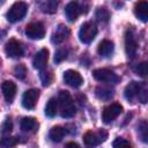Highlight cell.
I'll return each mask as SVG.
<instances>
[{
  "label": "cell",
  "instance_id": "obj_17",
  "mask_svg": "<svg viewBox=\"0 0 148 148\" xmlns=\"http://www.w3.org/2000/svg\"><path fill=\"white\" fill-rule=\"evenodd\" d=\"M69 36V29L66 27V25H62V24H59L58 28L56 29V31L52 34V43L54 44H59L61 42H64L67 37Z\"/></svg>",
  "mask_w": 148,
  "mask_h": 148
},
{
  "label": "cell",
  "instance_id": "obj_24",
  "mask_svg": "<svg viewBox=\"0 0 148 148\" xmlns=\"http://www.w3.org/2000/svg\"><path fill=\"white\" fill-rule=\"evenodd\" d=\"M96 18L99 21V22H108L109 18H110V12L105 8V7H99L96 9Z\"/></svg>",
  "mask_w": 148,
  "mask_h": 148
},
{
  "label": "cell",
  "instance_id": "obj_21",
  "mask_svg": "<svg viewBox=\"0 0 148 148\" xmlns=\"http://www.w3.org/2000/svg\"><path fill=\"white\" fill-rule=\"evenodd\" d=\"M57 110H58V101L56 98L51 97L45 105V114L47 117L52 118L57 114Z\"/></svg>",
  "mask_w": 148,
  "mask_h": 148
},
{
  "label": "cell",
  "instance_id": "obj_32",
  "mask_svg": "<svg viewBox=\"0 0 148 148\" xmlns=\"http://www.w3.org/2000/svg\"><path fill=\"white\" fill-rule=\"evenodd\" d=\"M40 80H42L44 86H49L50 82H51V75L47 72L43 71V72H40Z\"/></svg>",
  "mask_w": 148,
  "mask_h": 148
},
{
  "label": "cell",
  "instance_id": "obj_31",
  "mask_svg": "<svg viewBox=\"0 0 148 148\" xmlns=\"http://www.w3.org/2000/svg\"><path fill=\"white\" fill-rule=\"evenodd\" d=\"M12 128H13V124H12V120L9 119V118H6L5 120H3V123H2V125H1V133L2 134H7V133H9L10 131H12Z\"/></svg>",
  "mask_w": 148,
  "mask_h": 148
},
{
  "label": "cell",
  "instance_id": "obj_19",
  "mask_svg": "<svg viewBox=\"0 0 148 148\" xmlns=\"http://www.w3.org/2000/svg\"><path fill=\"white\" fill-rule=\"evenodd\" d=\"M40 10L43 13L46 14H53L57 12V7H58V1L56 0H45V1H40L38 3Z\"/></svg>",
  "mask_w": 148,
  "mask_h": 148
},
{
  "label": "cell",
  "instance_id": "obj_22",
  "mask_svg": "<svg viewBox=\"0 0 148 148\" xmlns=\"http://www.w3.org/2000/svg\"><path fill=\"white\" fill-rule=\"evenodd\" d=\"M95 94L99 99H105L106 101V99H110L113 96V90L111 88H108V87H97L96 90H95Z\"/></svg>",
  "mask_w": 148,
  "mask_h": 148
},
{
  "label": "cell",
  "instance_id": "obj_28",
  "mask_svg": "<svg viewBox=\"0 0 148 148\" xmlns=\"http://www.w3.org/2000/svg\"><path fill=\"white\" fill-rule=\"evenodd\" d=\"M67 50L66 49H59L57 52H56V54H54V62H57V64H59V62H61L62 60H65L66 58H67Z\"/></svg>",
  "mask_w": 148,
  "mask_h": 148
},
{
  "label": "cell",
  "instance_id": "obj_26",
  "mask_svg": "<svg viewBox=\"0 0 148 148\" xmlns=\"http://www.w3.org/2000/svg\"><path fill=\"white\" fill-rule=\"evenodd\" d=\"M112 147H113V148H132V145H131L130 141H127L126 139L118 138V139H116V140L113 141Z\"/></svg>",
  "mask_w": 148,
  "mask_h": 148
},
{
  "label": "cell",
  "instance_id": "obj_10",
  "mask_svg": "<svg viewBox=\"0 0 148 148\" xmlns=\"http://www.w3.org/2000/svg\"><path fill=\"white\" fill-rule=\"evenodd\" d=\"M64 81L65 83H67L68 86L73 87V88H79L82 83H83V79L81 76V74L76 71L73 69H68L64 73Z\"/></svg>",
  "mask_w": 148,
  "mask_h": 148
},
{
  "label": "cell",
  "instance_id": "obj_33",
  "mask_svg": "<svg viewBox=\"0 0 148 148\" xmlns=\"http://www.w3.org/2000/svg\"><path fill=\"white\" fill-rule=\"evenodd\" d=\"M138 98L141 101V103H146V102H147V88H146V86H145V84H142V87H141V90H140V92H139Z\"/></svg>",
  "mask_w": 148,
  "mask_h": 148
},
{
  "label": "cell",
  "instance_id": "obj_2",
  "mask_svg": "<svg viewBox=\"0 0 148 148\" xmlns=\"http://www.w3.org/2000/svg\"><path fill=\"white\" fill-rule=\"evenodd\" d=\"M27 12H28V5L25 2H23V1L15 2L7 12V20L12 23L21 21L25 16Z\"/></svg>",
  "mask_w": 148,
  "mask_h": 148
},
{
  "label": "cell",
  "instance_id": "obj_29",
  "mask_svg": "<svg viewBox=\"0 0 148 148\" xmlns=\"http://www.w3.org/2000/svg\"><path fill=\"white\" fill-rule=\"evenodd\" d=\"M147 123L143 120L140 125H139V134H140V136H141V139H142V141L143 142H147L148 141V135H147Z\"/></svg>",
  "mask_w": 148,
  "mask_h": 148
},
{
  "label": "cell",
  "instance_id": "obj_4",
  "mask_svg": "<svg viewBox=\"0 0 148 148\" xmlns=\"http://www.w3.org/2000/svg\"><path fill=\"white\" fill-rule=\"evenodd\" d=\"M105 138H106V132L103 130H101L98 133H95L92 131H88L83 135V142H84L87 148H95L102 141H104Z\"/></svg>",
  "mask_w": 148,
  "mask_h": 148
},
{
  "label": "cell",
  "instance_id": "obj_8",
  "mask_svg": "<svg viewBox=\"0 0 148 148\" xmlns=\"http://www.w3.org/2000/svg\"><path fill=\"white\" fill-rule=\"evenodd\" d=\"M125 51L128 58H133L138 51V43L131 30H127L125 34Z\"/></svg>",
  "mask_w": 148,
  "mask_h": 148
},
{
  "label": "cell",
  "instance_id": "obj_34",
  "mask_svg": "<svg viewBox=\"0 0 148 148\" xmlns=\"http://www.w3.org/2000/svg\"><path fill=\"white\" fill-rule=\"evenodd\" d=\"M65 148H80V146L77 143H75V142H68Z\"/></svg>",
  "mask_w": 148,
  "mask_h": 148
},
{
  "label": "cell",
  "instance_id": "obj_16",
  "mask_svg": "<svg viewBox=\"0 0 148 148\" xmlns=\"http://www.w3.org/2000/svg\"><path fill=\"white\" fill-rule=\"evenodd\" d=\"M134 14L140 21L147 22L148 21V2L147 1L136 2L134 6Z\"/></svg>",
  "mask_w": 148,
  "mask_h": 148
},
{
  "label": "cell",
  "instance_id": "obj_1",
  "mask_svg": "<svg viewBox=\"0 0 148 148\" xmlns=\"http://www.w3.org/2000/svg\"><path fill=\"white\" fill-rule=\"evenodd\" d=\"M58 104L60 109V114L62 118H71L75 114V105L71 95L66 90H61L58 97Z\"/></svg>",
  "mask_w": 148,
  "mask_h": 148
},
{
  "label": "cell",
  "instance_id": "obj_7",
  "mask_svg": "<svg viewBox=\"0 0 148 148\" xmlns=\"http://www.w3.org/2000/svg\"><path fill=\"white\" fill-rule=\"evenodd\" d=\"M25 35L31 39H42L45 35V28L40 22H31L25 27Z\"/></svg>",
  "mask_w": 148,
  "mask_h": 148
},
{
  "label": "cell",
  "instance_id": "obj_23",
  "mask_svg": "<svg viewBox=\"0 0 148 148\" xmlns=\"http://www.w3.org/2000/svg\"><path fill=\"white\" fill-rule=\"evenodd\" d=\"M20 125H21V130L23 132H30V131H32L36 127L37 121L32 117H25V118H23L21 120V124Z\"/></svg>",
  "mask_w": 148,
  "mask_h": 148
},
{
  "label": "cell",
  "instance_id": "obj_9",
  "mask_svg": "<svg viewBox=\"0 0 148 148\" xmlns=\"http://www.w3.org/2000/svg\"><path fill=\"white\" fill-rule=\"evenodd\" d=\"M5 52L9 58H20L23 56V47L17 40L10 39L5 45Z\"/></svg>",
  "mask_w": 148,
  "mask_h": 148
},
{
  "label": "cell",
  "instance_id": "obj_15",
  "mask_svg": "<svg viewBox=\"0 0 148 148\" xmlns=\"http://www.w3.org/2000/svg\"><path fill=\"white\" fill-rule=\"evenodd\" d=\"M1 90H2L5 99L10 103L16 95V84L12 81H5L1 84Z\"/></svg>",
  "mask_w": 148,
  "mask_h": 148
},
{
  "label": "cell",
  "instance_id": "obj_6",
  "mask_svg": "<svg viewBox=\"0 0 148 148\" xmlns=\"http://www.w3.org/2000/svg\"><path fill=\"white\" fill-rule=\"evenodd\" d=\"M123 111V106L119 103H112L110 105H106L103 109L102 112V119L105 124L111 123L113 119H116Z\"/></svg>",
  "mask_w": 148,
  "mask_h": 148
},
{
  "label": "cell",
  "instance_id": "obj_14",
  "mask_svg": "<svg viewBox=\"0 0 148 148\" xmlns=\"http://www.w3.org/2000/svg\"><path fill=\"white\" fill-rule=\"evenodd\" d=\"M47 59H49V51H47V49H42V50H39L35 54L34 60H32V65L37 69H43L46 66Z\"/></svg>",
  "mask_w": 148,
  "mask_h": 148
},
{
  "label": "cell",
  "instance_id": "obj_25",
  "mask_svg": "<svg viewBox=\"0 0 148 148\" xmlns=\"http://www.w3.org/2000/svg\"><path fill=\"white\" fill-rule=\"evenodd\" d=\"M17 143V139L13 136H5L0 140V146L2 148H13Z\"/></svg>",
  "mask_w": 148,
  "mask_h": 148
},
{
  "label": "cell",
  "instance_id": "obj_27",
  "mask_svg": "<svg viewBox=\"0 0 148 148\" xmlns=\"http://www.w3.org/2000/svg\"><path fill=\"white\" fill-rule=\"evenodd\" d=\"M14 74H15V76H16L17 79L23 80V79L25 77V74H27V68H25V66L22 65V64L16 65L15 68H14Z\"/></svg>",
  "mask_w": 148,
  "mask_h": 148
},
{
  "label": "cell",
  "instance_id": "obj_30",
  "mask_svg": "<svg viewBox=\"0 0 148 148\" xmlns=\"http://www.w3.org/2000/svg\"><path fill=\"white\" fill-rule=\"evenodd\" d=\"M134 72H135L138 75L145 77V76L147 75V62H141V64L136 65V66L134 67Z\"/></svg>",
  "mask_w": 148,
  "mask_h": 148
},
{
  "label": "cell",
  "instance_id": "obj_13",
  "mask_svg": "<svg viewBox=\"0 0 148 148\" xmlns=\"http://www.w3.org/2000/svg\"><path fill=\"white\" fill-rule=\"evenodd\" d=\"M80 13H81V7L75 1L68 2L65 7V15H66V17L69 22H74L79 17Z\"/></svg>",
  "mask_w": 148,
  "mask_h": 148
},
{
  "label": "cell",
  "instance_id": "obj_20",
  "mask_svg": "<svg viewBox=\"0 0 148 148\" xmlns=\"http://www.w3.org/2000/svg\"><path fill=\"white\" fill-rule=\"evenodd\" d=\"M65 133H66V131H65L64 127H61V126H54V127H52L50 130L49 136H50V139L53 142H60L62 140Z\"/></svg>",
  "mask_w": 148,
  "mask_h": 148
},
{
  "label": "cell",
  "instance_id": "obj_12",
  "mask_svg": "<svg viewBox=\"0 0 148 148\" xmlns=\"http://www.w3.org/2000/svg\"><path fill=\"white\" fill-rule=\"evenodd\" d=\"M141 87L142 84L139 83V82H135V81H132L130 82L126 87H125V90H124V95H125V98L130 102H133L135 98H138L139 96V92L141 90Z\"/></svg>",
  "mask_w": 148,
  "mask_h": 148
},
{
  "label": "cell",
  "instance_id": "obj_3",
  "mask_svg": "<svg viewBox=\"0 0 148 148\" xmlns=\"http://www.w3.org/2000/svg\"><path fill=\"white\" fill-rule=\"evenodd\" d=\"M97 35V27L92 22H86L81 25L79 31V38L82 43L89 44L91 43Z\"/></svg>",
  "mask_w": 148,
  "mask_h": 148
},
{
  "label": "cell",
  "instance_id": "obj_11",
  "mask_svg": "<svg viewBox=\"0 0 148 148\" xmlns=\"http://www.w3.org/2000/svg\"><path fill=\"white\" fill-rule=\"evenodd\" d=\"M38 97H39V91L37 89H29L22 96V105L25 109L31 110L35 108Z\"/></svg>",
  "mask_w": 148,
  "mask_h": 148
},
{
  "label": "cell",
  "instance_id": "obj_5",
  "mask_svg": "<svg viewBox=\"0 0 148 148\" xmlns=\"http://www.w3.org/2000/svg\"><path fill=\"white\" fill-rule=\"evenodd\" d=\"M92 76L99 81V82H106V83H117L119 81V77L117 74L110 69L106 68H97L92 72Z\"/></svg>",
  "mask_w": 148,
  "mask_h": 148
},
{
  "label": "cell",
  "instance_id": "obj_18",
  "mask_svg": "<svg viewBox=\"0 0 148 148\" xmlns=\"http://www.w3.org/2000/svg\"><path fill=\"white\" fill-rule=\"evenodd\" d=\"M113 50H114V45L111 40H108V39H104L99 43L98 47H97V52L99 56L104 57V58H109L111 57V54L113 53Z\"/></svg>",
  "mask_w": 148,
  "mask_h": 148
}]
</instances>
